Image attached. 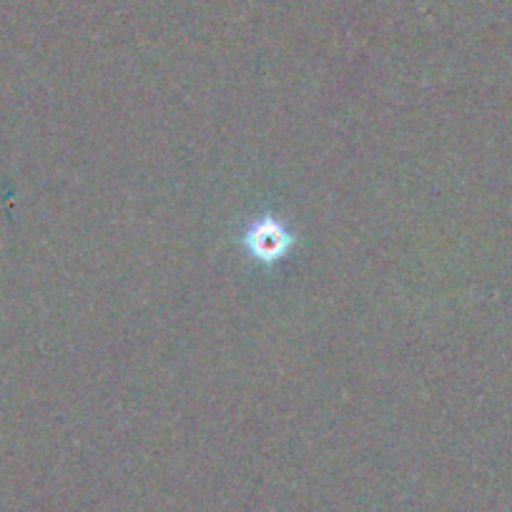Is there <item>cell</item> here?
Segmentation results:
<instances>
[{
  "mask_svg": "<svg viewBox=\"0 0 512 512\" xmlns=\"http://www.w3.org/2000/svg\"><path fill=\"white\" fill-rule=\"evenodd\" d=\"M297 244V236L289 229L287 221L274 214L254 216L241 234V246L246 254L262 267H274L287 259L289 251Z\"/></svg>",
  "mask_w": 512,
  "mask_h": 512,
  "instance_id": "cell-1",
  "label": "cell"
}]
</instances>
